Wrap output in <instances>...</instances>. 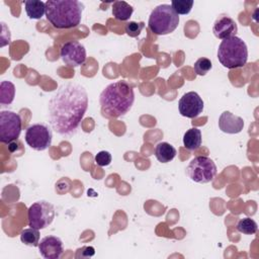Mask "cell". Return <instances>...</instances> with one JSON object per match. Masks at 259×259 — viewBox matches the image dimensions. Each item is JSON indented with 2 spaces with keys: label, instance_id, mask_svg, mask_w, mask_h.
<instances>
[{
  "label": "cell",
  "instance_id": "26",
  "mask_svg": "<svg viewBox=\"0 0 259 259\" xmlns=\"http://www.w3.org/2000/svg\"><path fill=\"white\" fill-rule=\"evenodd\" d=\"M82 250L84 251V253H86L84 257H91V256H93L94 253H95V249H94L93 247H91V246H89V247H84Z\"/></svg>",
  "mask_w": 259,
  "mask_h": 259
},
{
  "label": "cell",
  "instance_id": "5",
  "mask_svg": "<svg viewBox=\"0 0 259 259\" xmlns=\"http://www.w3.org/2000/svg\"><path fill=\"white\" fill-rule=\"evenodd\" d=\"M178 24L179 16L169 4H161L155 7L148 21L150 30L157 35H165L173 32Z\"/></svg>",
  "mask_w": 259,
  "mask_h": 259
},
{
  "label": "cell",
  "instance_id": "25",
  "mask_svg": "<svg viewBox=\"0 0 259 259\" xmlns=\"http://www.w3.org/2000/svg\"><path fill=\"white\" fill-rule=\"evenodd\" d=\"M94 161L100 167L108 166L111 163V155L107 151H100L95 155Z\"/></svg>",
  "mask_w": 259,
  "mask_h": 259
},
{
  "label": "cell",
  "instance_id": "24",
  "mask_svg": "<svg viewBox=\"0 0 259 259\" xmlns=\"http://www.w3.org/2000/svg\"><path fill=\"white\" fill-rule=\"evenodd\" d=\"M144 27H145V23L143 21H141V22L130 21L125 24L124 29H125V32L127 35H130L132 37H136L141 33V31Z\"/></svg>",
  "mask_w": 259,
  "mask_h": 259
},
{
  "label": "cell",
  "instance_id": "22",
  "mask_svg": "<svg viewBox=\"0 0 259 259\" xmlns=\"http://www.w3.org/2000/svg\"><path fill=\"white\" fill-rule=\"evenodd\" d=\"M193 3V0H173L171 2V6L178 15H185L191 11Z\"/></svg>",
  "mask_w": 259,
  "mask_h": 259
},
{
  "label": "cell",
  "instance_id": "1",
  "mask_svg": "<svg viewBox=\"0 0 259 259\" xmlns=\"http://www.w3.org/2000/svg\"><path fill=\"white\" fill-rule=\"evenodd\" d=\"M88 108V94L78 83L62 84L48 104L51 127L62 137L74 135Z\"/></svg>",
  "mask_w": 259,
  "mask_h": 259
},
{
  "label": "cell",
  "instance_id": "3",
  "mask_svg": "<svg viewBox=\"0 0 259 259\" xmlns=\"http://www.w3.org/2000/svg\"><path fill=\"white\" fill-rule=\"evenodd\" d=\"M83 4L77 0H48L46 16L59 29L76 27L82 19Z\"/></svg>",
  "mask_w": 259,
  "mask_h": 259
},
{
  "label": "cell",
  "instance_id": "2",
  "mask_svg": "<svg viewBox=\"0 0 259 259\" xmlns=\"http://www.w3.org/2000/svg\"><path fill=\"white\" fill-rule=\"evenodd\" d=\"M135 92L124 80L108 84L100 93L101 113L107 118H116L126 114L133 107Z\"/></svg>",
  "mask_w": 259,
  "mask_h": 259
},
{
  "label": "cell",
  "instance_id": "15",
  "mask_svg": "<svg viewBox=\"0 0 259 259\" xmlns=\"http://www.w3.org/2000/svg\"><path fill=\"white\" fill-rule=\"evenodd\" d=\"M176 154V149L167 142H160L156 145L155 156L157 160L161 163H168L172 161L175 158Z\"/></svg>",
  "mask_w": 259,
  "mask_h": 259
},
{
  "label": "cell",
  "instance_id": "9",
  "mask_svg": "<svg viewBox=\"0 0 259 259\" xmlns=\"http://www.w3.org/2000/svg\"><path fill=\"white\" fill-rule=\"evenodd\" d=\"M52 131L45 123H33L25 131L26 144L35 151H45L52 144Z\"/></svg>",
  "mask_w": 259,
  "mask_h": 259
},
{
  "label": "cell",
  "instance_id": "8",
  "mask_svg": "<svg viewBox=\"0 0 259 259\" xmlns=\"http://www.w3.org/2000/svg\"><path fill=\"white\" fill-rule=\"evenodd\" d=\"M22 121L20 115L14 111H0V142L9 144L18 139L21 133Z\"/></svg>",
  "mask_w": 259,
  "mask_h": 259
},
{
  "label": "cell",
  "instance_id": "14",
  "mask_svg": "<svg viewBox=\"0 0 259 259\" xmlns=\"http://www.w3.org/2000/svg\"><path fill=\"white\" fill-rule=\"evenodd\" d=\"M219 127L226 134H239L244 127V119L231 111H224L219 117Z\"/></svg>",
  "mask_w": 259,
  "mask_h": 259
},
{
  "label": "cell",
  "instance_id": "10",
  "mask_svg": "<svg viewBox=\"0 0 259 259\" xmlns=\"http://www.w3.org/2000/svg\"><path fill=\"white\" fill-rule=\"evenodd\" d=\"M61 59L68 67H78L86 61V50L85 47L77 41L70 40L65 42L61 48Z\"/></svg>",
  "mask_w": 259,
  "mask_h": 259
},
{
  "label": "cell",
  "instance_id": "11",
  "mask_svg": "<svg viewBox=\"0 0 259 259\" xmlns=\"http://www.w3.org/2000/svg\"><path fill=\"white\" fill-rule=\"evenodd\" d=\"M203 106V100L194 91L183 94L178 101V109L180 114L188 118L197 117L202 112Z\"/></svg>",
  "mask_w": 259,
  "mask_h": 259
},
{
  "label": "cell",
  "instance_id": "16",
  "mask_svg": "<svg viewBox=\"0 0 259 259\" xmlns=\"http://www.w3.org/2000/svg\"><path fill=\"white\" fill-rule=\"evenodd\" d=\"M201 132L197 127L189 128L183 136V145L190 151L197 150L201 146Z\"/></svg>",
  "mask_w": 259,
  "mask_h": 259
},
{
  "label": "cell",
  "instance_id": "13",
  "mask_svg": "<svg viewBox=\"0 0 259 259\" xmlns=\"http://www.w3.org/2000/svg\"><path fill=\"white\" fill-rule=\"evenodd\" d=\"M238 31V25L236 21L226 15L220 16L213 23L212 26V32L215 35V37L220 39L229 38L232 36H235Z\"/></svg>",
  "mask_w": 259,
  "mask_h": 259
},
{
  "label": "cell",
  "instance_id": "4",
  "mask_svg": "<svg viewBox=\"0 0 259 259\" xmlns=\"http://www.w3.org/2000/svg\"><path fill=\"white\" fill-rule=\"evenodd\" d=\"M218 59L228 69L245 66L248 60V49L245 41L236 35L223 39L218 49Z\"/></svg>",
  "mask_w": 259,
  "mask_h": 259
},
{
  "label": "cell",
  "instance_id": "19",
  "mask_svg": "<svg viewBox=\"0 0 259 259\" xmlns=\"http://www.w3.org/2000/svg\"><path fill=\"white\" fill-rule=\"evenodd\" d=\"M15 96V86L10 81H2L0 84V103L9 105L12 103Z\"/></svg>",
  "mask_w": 259,
  "mask_h": 259
},
{
  "label": "cell",
  "instance_id": "20",
  "mask_svg": "<svg viewBox=\"0 0 259 259\" xmlns=\"http://www.w3.org/2000/svg\"><path fill=\"white\" fill-rule=\"evenodd\" d=\"M20 241L26 246L38 247V243H39L38 230L31 227L24 229L20 234Z\"/></svg>",
  "mask_w": 259,
  "mask_h": 259
},
{
  "label": "cell",
  "instance_id": "12",
  "mask_svg": "<svg viewBox=\"0 0 259 259\" xmlns=\"http://www.w3.org/2000/svg\"><path fill=\"white\" fill-rule=\"evenodd\" d=\"M38 251L46 259H59L64 251L63 242L56 236H46L38 243Z\"/></svg>",
  "mask_w": 259,
  "mask_h": 259
},
{
  "label": "cell",
  "instance_id": "23",
  "mask_svg": "<svg viewBox=\"0 0 259 259\" xmlns=\"http://www.w3.org/2000/svg\"><path fill=\"white\" fill-rule=\"evenodd\" d=\"M212 67V64L209 59L207 58H199L194 63V71L199 76H204Z\"/></svg>",
  "mask_w": 259,
  "mask_h": 259
},
{
  "label": "cell",
  "instance_id": "21",
  "mask_svg": "<svg viewBox=\"0 0 259 259\" xmlns=\"http://www.w3.org/2000/svg\"><path fill=\"white\" fill-rule=\"evenodd\" d=\"M237 230L245 235H253L257 232L258 226L254 220L250 218H244L238 222Z\"/></svg>",
  "mask_w": 259,
  "mask_h": 259
},
{
  "label": "cell",
  "instance_id": "17",
  "mask_svg": "<svg viewBox=\"0 0 259 259\" xmlns=\"http://www.w3.org/2000/svg\"><path fill=\"white\" fill-rule=\"evenodd\" d=\"M24 9L30 19H39L46 14V3L39 0H26Z\"/></svg>",
  "mask_w": 259,
  "mask_h": 259
},
{
  "label": "cell",
  "instance_id": "18",
  "mask_svg": "<svg viewBox=\"0 0 259 259\" xmlns=\"http://www.w3.org/2000/svg\"><path fill=\"white\" fill-rule=\"evenodd\" d=\"M134 12L132 5L125 1H114L112 4V15L115 19L120 21L128 20Z\"/></svg>",
  "mask_w": 259,
  "mask_h": 259
},
{
  "label": "cell",
  "instance_id": "6",
  "mask_svg": "<svg viewBox=\"0 0 259 259\" xmlns=\"http://www.w3.org/2000/svg\"><path fill=\"white\" fill-rule=\"evenodd\" d=\"M218 172L214 162L206 156H197L193 158L187 168V176L196 183H208L215 177Z\"/></svg>",
  "mask_w": 259,
  "mask_h": 259
},
{
  "label": "cell",
  "instance_id": "7",
  "mask_svg": "<svg viewBox=\"0 0 259 259\" xmlns=\"http://www.w3.org/2000/svg\"><path fill=\"white\" fill-rule=\"evenodd\" d=\"M28 225L31 228L41 230L49 227L55 219L54 205L46 200L33 202L27 210Z\"/></svg>",
  "mask_w": 259,
  "mask_h": 259
}]
</instances>
